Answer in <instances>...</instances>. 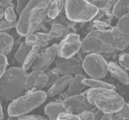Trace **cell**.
<instances>
[{"label":"cell","mask_w":129,"mask_h":120,"mask_svg":"<svg viewBox=\"0 0 129 120\" xmlns=\"http://www.w3.org/2000/svg\"><path fill=\"white\" fill-rule=\"evenodd\" d=\"M52 1H30L20 14L15 27L23 36L33 33L47 16L48 8Z\"/></svg>","instance_id":"cell-1"},{"label":"cell","mask_w":129,"mask_h":120,"mask_svg":"<svg viewBox=\"0 0 129 120\" xmlns=\"http://www.w3.org/2000/svg\"><path fill=\"white\" fill-rule=\"evenodd\" d=\"M27 72L21 68L11 67L6 70L0 79V95L3 99L13 101L26 92L25 82Z\"/></svg>","instance_id":"cell-2"},{"label":"cell","mask_w":129,"mask_h":120,"mask_svg":"<svg viewBox=\"0 0 129 120\" xmlns=\"http://www.w3.org/2000/svg\"><path fill=\"white\" fill-rule=\"evenodd\" d=\"M82 94L86 95L93 107L104 113H116L125 102L123 97L113 89L90 88Z\"/></svg>","instance_id":"cell-3"},{"label":"cell","mask_w":129,"mask_h":120,"mask_svg":"<svg viewBox=\"0 0 129 120\" xmlns=\"http://www.w3.org/2000/svg\"><path fill=\"white\" fill-rule=\"evenodd\" d=\"M86 53H109L115 50L111 31L97 29L90 31L82 41L81 49Z\"/></svg>","instance_id":"cell-4"},{"label":"cell","mask_w":129,"mask_h":120,"mask_svg":"<svg viewBox=\"0 0 129 120\" xmlns=\"http://www.w3.org/2000/svg\"><path fill=\"white\" fill-rule=\"evenodd\" d=\"M46 92L41 91L28 93L12 101L8 106L9 116L19 117L39 107L46 100Z\"/></svg>","instance_id":"cell-5"},{"label":"cell","mask_w":129,"mask_h":120,"mask_svg":"<svg viewBox=\"0 0 129 120\" xmlns=\"http://www.w3.org/2000/svg\"><path fill=\"white\" fill-rule=\"evenodd\" d=\"M64 8L68 18L77 22H86L92 20L99 11L88 1H66Z\"/></svg>","instance_id":"cell-6"},{"label":"cell","mask_w":129,"mask_h":120,"mask_svg":"<svg viewBox=\"0 0 129 120\" xmlns=\"http://www.w3.org/2000/svg\"><path fill=\"white\" fill-rule=\"evenodd\" d=\"M82 64L84 71L92 79H102L108 73V63L99 54H88Z\"/></svg>","instance_id":"cell-7"},{"label":"cell","mask_w":129,"mask_h":120,"mask_svg":"<svg viewBox=\"0 0 129 120\" xmlns=\"http://www.w3.org/2000/svg\"><path fill=\"white\" fill-rule=\"evenodd\" d=\"M81 46L80 35L74 33L68 34L56 45V56L66 59L74 57L81 49Z\"/></svg>","instance_id":"cell-8"},{"label":"cell","mask_w":129,"mask_h":120,"mask_svg":"<svg viewBox=\"0 0 129 120\" xmlns=\"http://www.w3.org/2000/svg\"><path fill=\"white\" fill-rule=\"evenodd\" d=\"M62 102L68 112L76 114L90 110L93 107L89 102L86 95L82 93L78 95L69 96Z\"/></svg>","instance_id":"cell-9"},{"label":"cell","mask_w":129,"mask_h":120,"mask_svg":"<svg viewBox=\"0 0 129 120\" xmlns=\"http://www.w3.org/2000/svg\"><path fill=\"white\" fill-rule=\"evenodd\" d=\"M56 65L60 74L63 75L82 74L84 71L80 61L74 57L66 59L57 57Z\"/></svg>","instance_id":"cell-10"},{"label":"cell","mask_w":129,"mask_h":120,"mask_svg":"<svg viewBox=\"0 0 129 120\" xmlns=\"http://www.w3.org/2000/svg\"><path fill=\"white\" fill-rule=\"evenodd\" d=\"M57 45H52L47 48L43 52L38 53L35 61L32 66L33 71L45 72L51 65L56 57Z\"/></svg>","instance_id":"cell-11"},{"label":"cell","mask_w":129,"mask_h":120,"mask_svg":"<svg viewBox=\"0 0 129 120\" xmlns=\"http://www.w3.org/2000/svg\"><path fill=\"white\" fill-rule=\"evenodd\" d=\"M48 77L44 72L33 71L27 74L25 82V89L28 93L39 92L45 87Z\"/></svg>","instance_id":"cell-12"},{"label":"cell","mask_w":129,"mask_h":120,"mask_svg":"<svg viewBox=\"0 0 129 120\" xmlns=\"http://www.w3.org/2000/svg\"><path fill=\"white\" fill-rule=\"evenodd\" d=\"M73 76L70 75H62L60 77L46 92L48 97L52 98L61 93L68 87Z\"/></svg>","instance_id":"cell-13"},{"label":"cell","mask_w":129,"mask_h":120,"mask_svg":"<svg viewBox=\"0 0 129 120\" xmlns=\"http://www.w3.org/2000/svg\"><path fill=\"white\" fill-rule=\"evenodd\" d=\"M108 71L112 77L117 79L123 84H129V74L127 71L120 65L113 62H109L108 63Z\"/></svg>","instance_id":"cell-14"},{"label":"cell","mask_w":129,"mask_h":120,"mask_svg":"<svg viewBox=\"0 0 129 120\" xmlns=\"http://www.w3.org/2000/svg\"><path fill=\"white\" fill-rule=\"evenodd\" d=\"M44 111L49 120H57L60 114L63 112H68L64 107L62 102L60 101L48 103L45 106Z\"/></svg>","instance_id":"cell-15"},{"label":"cell","mask_w":129,"mask_h":120,"mask_svg":"<svg viewBox=\"0 0 129 120\" xmlns=\"http://www.w3.org/2000/svg\"><path fill=\"white\" fill-rule=\"evenodd\" d=\"M86 78L82 74L76 75L73 77L68 86L67 92L69 96L78 95L82 93L83 90L87 87L82 83L83 80Z\"/></svg>","instance_id":"cell-16"},{"label":"cell","mask_w":129,"mask_h":120,"mask_svg":"<svg viewBox=\"0 0 129 120\" xmlns=\"http://www.w3.org/2000/svg\"><path fill=\"white\" fill-rule=\"evenodd\" d=\"M111 31L114 37V45L116 49L121 51L126 49L129 45V35L119 32L116 27H113Z\"/></svg>","instance_id":"cell-17"},{"label":"cell","mask_w":129,"mask_h":120,"mask_svg":"<svg viewBox=\"0 0 129 120\" xmlns=\"http://www.w3.org/2000/svg\"><path fill=\"white\" fill-rule=\"evenodd\" d=\"M13 37L8 33H0V53L6 56L11 51L13 47Z\"/></svg>","instance_id":"cell-18"},{"label":"cell","mask_w":129,"mask_h":120,"mask_svg":"<svg viewBox=\"0 0 129 120\" xmlns=\"http://www.w3.org/2000/svg\"><path fill=\"white\" fill-rule=\"evenodd\" d=\"M129 11L128 0L117 1L113 6L112 14L119 19L125 15L129 14Z\"/></svg>","instance_id":"cell-19"},{"label":"cell","mask_w":129,"mask_h":120,"mask_svg":"<svg viewBox=\"0 0 129 120\" xmlns=\"http://www.w3.org/2000/svg\"><path fill=\"white\" fill-rule=\"evenodd\" d=\"M64 1H52L48 7L47 15L51 19H55L64 7Z\"/></svg>","instance_id":"cell-20"},{"label":"cell","mask_w":129,"mask_h":120,"mask_svg":"<svg viewBox=\"0 0 129 120\" xmlns=\"http://www.w3.org/2000/svg\"><path fill=\"white\" fill-rule=\"evenodd\" d=\"M82 83L84 85L90 87L91 88H107L115 90L116 87L111 84L101 81L98 79H85L83 80Z\"/></svg>","instance_id":"cell-21"},{"label":"cell","mask_w":129,"mask_h":120,"mask_svg":"<svg viewBox=\"0 0 129 120\" xmlns=\"http://www.w3.org/2000/svg\"><path fill=\"white\" fill-rule=\"evenodd\" d=\"M40 48L38 46H36L31 48L24 62L22 64L21 68L24 71H27L31 67H32L39 53Z\"/></svg>","instance_id":"cell-22"},{"label":"cell","mask_w":129,"mask_h":120,"mask_svg":"<svg viewBox=\"0 0 129 120\" xmlns=\"http://www.w3.org/2000/svg\"><path fill=\"white\" fill-rule=\"evenodd\" d=\"M68 29L64 25L55 23L52 25L49 33L53 38H57L66 36L68 34Z\"/></svg>","instance_id":"cell-23"},{"label":"cell","mask_w":129,"mask_h":120,"mask_svg":"<svg viewBox=\"0 0 129 120\" xmlns=\"http://www.w3.org/2000/svg\"><path fill=\"white\" fill-rule=\"evenodd\" d=\"M31 48L27 46L25 42L22 43L15 55V59L20 63L23 64Z\"/></svg>","instance_id":"cell-24"},{"label":"cell","mask_w":129,"mask_h":120,"mask_svg":"<svg viewBox=\"0 0 129 120\" xmlns=\"http://www.w3.org/2000/svg\"><path fill=\"white\" fill-rule=\"evenodd\" d=\"M25 43L27 46L31 48L36 46H38L40 48L45 47L48 45V43H45L40 41L34 33L26 36Z\"/></svg>","instance_id":"cell-25"},{"label":"cell","mask_w":129,"mask_h":120,"mask_svg":"<svg viewBox=\"0 0 129 120\" xmlns=\"http://www.w3.org/2000/svg\"><path fill=\"white\" fill-rule=\"evenodd\" d=\"M117 30L121 33L129 35V15H125L119 19L116 26Z\"/></svg>","instance_id":"cell-26"},{"label":"cell","mask_w":129,"mask_h":120,"mask_svg":"<svg viewBox=\"0 0 129 120\" xmlns=\"http://www.w3.org/2000/svg\"><path fill=\"white\" fill-rule=\"evenodd\" d=\"M45 73L48 77L47 83L46 86V88L50 87L60 77L59 73L56 67L48 70Z\"/></svg>","instance_id":"cell-27"},{"label":"cell","mask_w":129,"mask_h":120,"mask_svg":"<svg viewBox=\"0 0 129 120\" xmlns=\"http://www.w3.org/2000/svg\"><path fill=\"white\" fill-rule=\"evenodd\" d=\"M117 1H95L93 0L91 3L98 9L109 10L113 7Z\"/></svg>","instance_id":"cell-28"},{"label":"cell","mask_w":129,"mask_h":120,"mask_svg":"<svg viewBox=\"0 0 129 120\" xmlns=\"http://www.w3.org/2000/svg\"><path fill=\"white\" fill-rule=\"evenodd\" d=\"M5 19L9 22L17 23V16L13 7H9L4 10Z\"/></svg>","instance_id":"cell-29"},{"label":"cell","mask_w":129,"mask_h":120,"mask_svg":"<svg viewBox=\"0 0 129 120\" xmlns=\"http://www.w3.org/2000/svg\"><path fill=\"white\" fill-rule=\"evenodd\" d=\"M119 62L121 67L128 71L129 69V55L127 53H123L119 55Z\"/></svg>","instance_id":"cell-30"},{"label":"cell","mask_w":129,"mask_h":120,"mask_svg":"<svg viewBox=\"0 0 129 120\" xmlns=\"http://www.w3.org/2000/svg\"><path fill=\"white\" fill-rule=\"evenodd\" d=\"M115 114L121 119L125 120L129 119V107L128 103L125 102L123 107L119 111L116 112Z\"/></svg>","instance_id":"cell-31"},{"label":"cell","mask_w":129,"mask_h":120,"mask_svg":"<svg viewBox=\"0 0 129 120\" xmlns=\"http://www.w3.org/2000/svg\"><path fill=\"white\" fill-rule=\"evenodd\" d=\"M57 120H80V119L76 114L63 112L58 115Z\"/></svg>","instance_id":"cell-32"},{"label":"cell","mask_w":129,"mask_h":120,"mask_svg":"<svg viewBox=\"0 0 129 120\" xmlns=\"http://www.w3.org/2000/svg\"><path fill=\"white\" fill-rule=\"evenodd\" d=\"M7 58L6 56L0 53V79L7 70Z\"/></svg>","instance_id":"cell-33"},{"label":"cell","mask_w":129,"mask_h":120,"mask_svg":"<svg viewBox=\"0 0 129 120\" xmlns=\"http://www.w3.org/2000/svg\"><path fill=\"white\" fill-rule=\"evenodd\" d=\"M16 23H12L7 21L5 19L0 20V31H4L15 27Z\"/></svg>","instance_id":"cell-34"},{"label":"cell","mask_w":129,"mask_h":120,"mask_svg":"<svg viewBox=\"0 0 129 120\" xmlns=\"http://www.w3.org/2000/svg\"><path fill=\"white\" fill-rule=\"evenodd\" d=\"M18 120H49L47 118L36 115H24L18 117Z\"/></svg>","instance_id":"cell-35"},{"label":"cell","mask_w":129,"mask_h":120,"mask_svg":"<svg viewBox=\"0 0 129 120\" xmlns=\"http://www.w3.org/2000/svg\"><path fill=\"white\" fill-rule=\"evenodd\" d=\"M77 115L80 120H94V113L91 110L84 111Z\"/></svg>","instance_id":"cell-36"},{"label":"cell","mask_w":129,"mask_h":120,"mask_svg":"<svg viewBox=\"0 0 129 120\" xmlns=\"http://www.w3.org/2000/svg\"><path fill=\"white\" fill-rule=\"evenodd\" d=\"M35 35L40 41L45 43H48L53 39L50 36L49 33L37 32Z\"/></svg>","instance_id":"cell-37"},{"label":"cell","mask_w":129,"mask_h":120,"mask_svg":"<svg viewBox=\"0 0 129 120\" xmlns=\"http://www.w3.org/2000/svg\"><path fill=\"white\" fill-rule=\"evenodd\" d=\"M30 1H17V5L16 7L17 12L20 15Z\"/></svg>","instance_id":"cell-38"},{"label":"cell","mask_w":129,"mask_h":120,"mask_svg":"<svg viewBox=\"0 0 129 120\" xmlns=\"http://www.w3.org/2000/svg\"><path fill=\"white\" fill-rule=\"evenodd\" d=\"M101 120H125L119 118L115 113H104Z\"/></svg>","instance_id":"cell-39"},{"label":"cell","mask_w":129,"mask_h":120,"mask_svg":"<svg viewBox=\"0 0 129 120\" xmlns=\"http://www.w3.org/2000/svg\"><path fill=\"white\" fill-rule=\"evenodd\" d=\"M9 7H13L14 8V6L11 1H0V8L4 11Z\"/></svg>","instance_id":"cell-40"},{"label":"cell","mask_w":129,"mask_h":120,"mask_svg":"<svg viewBox=\"0 0 129 120\" xmlns=\"http://www.w3.org/2000/svg\"><path fill=\"white\" fill-rule=\"evenodd\" d=\"M96 111H95L94 112L91 111L93 113H94V120H101L104 113L96 108Z\"/></svg>","instance_id":"cell-41"},{"label":"cell","mask_w":129,"mask_h":120,"mask_svg":"<svg viewBox=\"0 0 129 120\" xmlns=\"http://www.w3.org/2000/svg\"><path fill=\"white\" fill-rule=\"evenodd\" d=\"M3 109H2V106L1 105V103L0 102V120L3 118Z\"/></svg>","instance_id":"cell-42"},{"label":"cell","mask_w":129,"mask_h":120,"mask_svg":"<svg viewBox=\"0 0 129 120\" xmlns=\"http://www.w3.org/2000/svg\"><path fill=\"white\" fill-rule=\"evenodd\" d=\"M4 15V11L2 9L0 8V20H1L3 18Z\"/></svg>","instance_id":"cell-43"},{"label":"cell","mask_w":129,"mask_h":120,"mask_svg":"<svg viewBox=\"0 0 129 120\" xmlns=\"http://www.w3.org/2000/svg\"><path fill=\"white\" fill-rule=\"evenodd\" d=\"M7 120H18V117L13 116H9Z\"/></svg>","instance_id":"cell-44"}]
</instances>
